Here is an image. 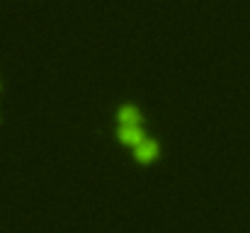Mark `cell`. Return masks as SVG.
I'll list each match as a JSON object with an SVG mask.
<instances>
[{"label": "cell", "instance_id": "3", "mask_svg": "<svg viewBox=\"0 0 250 233\" xmlns=\"http://www.w3.org/2000/svg\"><path fill=\"white\" fill-rule=\"evenodd\" d=\"M117 122L119 124H144V117H141V112H139V107L136 105H119V109H117Z\"/></svg>", "mask_w": 250, "mask_h": 233}, {"label": "cell", "instance_id": "2", "mask_svg": "<svg viewBox=\"0 0 250 233\" xmlns=\"http://www.w3.org/2000/svg\"><path fill=\"white\" fill-rule=\"evenodd\" d=\"M117 136H119L122 141L139 144L141 139H146V134H144V124H119V127H117Z\"/></svg>", "mask_w": 250, "mask_h": 233}, {"label": "cell", "instance_id": "1", "mask_svg": "<svg viewBox=\"0 0 250 233\" xmlns=\"http://www.w3.org/2000/svg\"><path fill=\"white\" fill-rule=\"evenodd\" d=\"M161 153V146H158V141L156 139H141L139 144H134V158L139 160V163H146V160H153L156 155Z\"/></svg>", "mask_w": 250, "mask_h": 233}]
</instances>
